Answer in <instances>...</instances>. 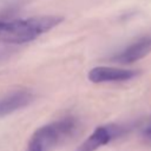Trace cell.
Segmentation results:
<instances>
[{
  "mask_svg": "<svg viewBox=\"0 0 151 151\" xmlns=\"http://www.w3.org/2000/svg\"><path fill=\"white\" fill-rule=\"evenodd\" d=\"M151 52V37H144L133 44L129 45L126 48L116 54L112 59L117 63L122 64H131L144 57H146Z\"/></svg>",
  "mask_w": 151,
  "mask_h": 151,
  "instance_id": "8992f818",
  "label": "cell"
},
{
  "mask_svg": "<svg viewBox=\"0 0 151 151\" xmlns=\"http://www.w3.org/2000/svg\"><path fill=\"white\" fill-rule=\"evenodd\" d=\"M33 101V94L27 90L13 91L0 98V117H6L18 110L28 106Z\"/></svg>",
  "mask_w": 151,
  "mask_h": 151,
  "instance_id": "5b68a950",
  "label": "cell"
},
{
  "mask_svg": "<svg viewBox=\"0 0 151 151\" xmlns=\"http://www.w3.org/2000/svg\"><path fill=\"white\" fill-rule=\"evenodd\" d=\"M76 130H77V120L74 118L67 117L39 127L33 133L32 138L38 140L46 151L48 147L57 145L58 143L70 138L76 132Z\"/></svg>",
  "mask_w": 151,
  "mask_h": 151,
  "instance_id": "7a4b0ae2",
  "label": "cell"
},
{
  "mask_svg": "<svg viewBox=\"0 0 151 151\" xmlns=\"http://www.w3.org/2000/svg\"><path fill=\"white\" fill-rule=\"evenodd\" d=\"M61 15H37L27 19L0 20V42L24 44L32 41L58 26Z\"/></svg>",
  "mask_w": 151,
  "mask_h": 151,
  "instance_id": "6da1fadb",
  "label": "cell"
},
{
  "mask_svg": "<svg viewBox=\"0 0 151 151\" xmlns=\"http://www.w3.org/2000/svg\"><path fill=\"white\" fill-rule=\"evenodd\" d=\"M138 74L136 70L118 68L110 66H98L93 67L88 72V79L92 83H113V81H124L134 78Z\"/></svg>",
  "mask_w": 151,
  "mask_h": 151,
  "instance_id": "277c9868",
  "label": "cell"
},
{
  "mask_svg": "<svg viewBox=\"0 0 151 151\" xmlns=\"http://www.w3.org/2000/svg\"><path fill=\"white\" fill-rule=\"evenodd\" d=\"M27 151H45V150H44V147L40 145V143L38 140L31 138L28 147H27Z\"/></svg>",
  "mask_w": 151,
  "mask_h": 151,
  "instance_id": "52a82bcc",
  "label": "cell"
},
{
  "mask_svg": "<svg viewBox=\"0 0 151 151\" xmlns=\"http://www.w3.org/2000/svg\"><path fill=\"white\" fill-rule=\"evenodd\" d=\"M123 129L117 125L98 126L96 130L78 146L77 151H96L100 146L110 143L122 133Z\"/></svg>",
  "mask_w": 151,
  "mask_h": 151,
  "instance_id": "3957f363",
  "label": "cell"
},
{
  "mask_svg": "<svg viewBox=\"0 0 151 151\" xmlns=\"http://www.w3.org/2000/svg\"><path fill=\"white\" fill-rule=\"evenodd\" d=\"M142 134H143V137H145L146 139H151V123H149L146 126L143 127Z\"/></svg>",
  "mask_w": 151,
  "mask_h": 151,
  "instance_id": "ba28073f",
  "label": "cell"
}]
</instances>
